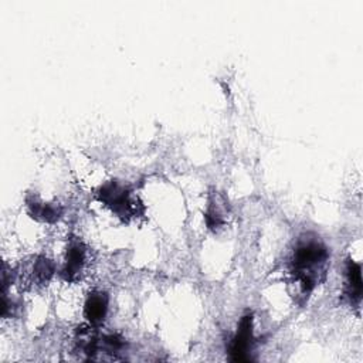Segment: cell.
Returning <instances> with one entry per match:
<instances>
[{
    "instance_id": "6da1fadb",
    "label": "cell",
    "mask_w": 363,
    "mask_h": 363,
    "mask_svg": "<svg viewBox=\"0 0 363 363\" xmlns=\"http://www.w3.org/2000/svg\"><path fill=\"white\" fill-rule=\"evenodd\" d=\"M329 259L330 252L319 237L306 234L296 240L286 262V272L295 286L294 295L302 302L325 281L330 264Z\"/></svg>"
},
{
    "instance_id": "7a4b0ae2",
    "label": "cell",
    "mask_w": 363,
    "mask_h": 363,
    "mask_svg": "<svg viewBox=\"0 0 363 363\" xmlns=\"http://www.w3.org/2000/svg\"><path fill=\"white\" fill-rule=\"evenodd\" d=\"M126 350L125 339L118 333H102L98 326L77 328L72 353L81 360H122Z\"/></svg>"
},
{
    "instance_id": "3957f363",
    "label": "cell",
    "mask_w": 363,
    "mask_h": 363,
    "mask_svg": "<svg viewBox=\"0 0 363 363\" xmlns=\"http://www.w3.org/2000/svg\"><path fill=\"white\" fill-rule=\"evenodd\" d=\"M96 197L122 220L135 218L145 210L140 200L132 194V190L118 180H109L104 183L99 187Z\"/></svg>"
},
{
    "instance_id": "277c9868",
    "label": "cell",
    "mask_w": 363,
    "mask_h": 363,
    "mask_svg": "<svg viewBox=\"0 0 363 363\" xmlns=\"http://www.w3.org/2000/svg\"><path fill=\"white\" fill-rule=\"evenodd\" d=\"M254 335H252V315L247 312L242 315L237 332L233 336L228 345V354L230 360L233 362H251V353L254 349Z\"/></svg>"
},
{
    "instance_id": "5b68a950",
    "label": "cell",
    "mask_w": 363,
    "mask_h": 363,
    "mask_svg": "<svg viewBox=\"0 0 363 363\" xmlns=\"http://www.w3.org/2000/svg\"><path fill=\"white\" fill-rule=\"evenodd\" d=\"M86 264V248L78 238H71L67 247L65 262L61 269V277L67 282H75L81 278L84 267Z\"/></svg>"
},
{
    "instance_id": "8992f818",
    "label": "cell",
    "mask_w": 363,
    "mask_h": 363,
    "mask_svg": "<svg viewBox=\"0 0 363 363\" xmlns=\"http://www.w3.org/2000/svg\"><path fill=\"white\" fill-rule=\"evenodd\" d=\"M54 271L55 268L52 261L43 255H38V257H34L33 261H30V264L17 274H20V278L21 281L26 282V285L33 288V286L47 285V282L54 275Z\"/></svg>"
},
{
    "instance_id": "52a82bcc",
    "label": "cell",
    "mask_w": 363,
    "mask_h": 363,
    "mask_svg": "<svg viewBox=\"0 0 363 363\" xmlns=\"http://www.w3.org/2000/svg\"><path fill=\"white\" fill-rule=\"evenodd\" d=\"M109 298L102 291H92L85 301L84 305V316L89 322V325L101 326L108 313Z\"/></svg>"
},
{
    "instance_id": "ba28073f",
    "label": "cell",
    "mask_w": 363,
    "mask_h": 363,
    "mask_svg": "<svg viewBox=\"0 0 363 363\" xmlns=\"http://www.w3.org/2000/svg\"><path fill=\"white\" fill-rule=\"evenodd\" d=\"M345 296L349 299L352 305H359L362 299V272H360V264L354 262L353 259L346 261L345 268Z\"/></svg>"
},
{
    "instance_id": "9c48e42d",
    "label": "cell",
    "mask_w": 363,
    "mask_h": 363,
    "mask_svg": "<svg viewBox=\"0 0 363 363\" xmlns=\"http://www.w3.org/2000/svg\"><path fill=\"white\" fill-rule=\"evenodd\" d=\"M27 206L30 210V214L33 218L45 221V223H54L60 218L62 210L57 204H45V203H38V201H30L27 199Z\"/></svg>"
}]
</instances>
